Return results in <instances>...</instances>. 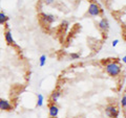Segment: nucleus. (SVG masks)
Returning <instances> with one entry per match:
<instances>
[{
	"instance_id": "17",
	"label": "nucleus",
	"mask_w": 126,
	"mask_h": 118,
	"mask_svg": "<svg viewBox=\"0 0 126 118\" xmlns=\"http://www.w3.org/2000/svg\"><path fill=\"white\" fill-rule=\"evenodd\" d=\"M122 62H123L124 64H126V56H125V57H123V59H122Z\"/></svg>"
},
{
	"instance_id": "9",
	"label": "nucleus",
	"mask_w": 126,
	"mask_h": 118,
	"mask_svg": "<svg viewBox=\"0 0 126 118\" xmlns=\"http://www.w3.org/2000/svg\"><path fill=\"white\" fill-rule=\"evenodd\" d=\"M60 95H61V93L59 91H54L52 93V95H50V100H52L53 103L55 104L56 101H58L59 98H60Z\"/></svg>"
},
{
	"instance_id": "4",
	"label": "nucleus",
	"mask_w": 126,
	"mask_h": 118,
	"mask_svg": "<svg viewBox=\"0 0 126 118\" xmlns=\"http://www.w3.org/2000/svg\"><path fill=\"white\" fill-rule=\"evenodd\" d=\"M13 106L6 99H0V110L2 111H12Z\"/></svg>"
},
{
	"instance_id": "1",
	"label": "nucleus",
	"mask_w": 126,
	"mask_h": 118,
	"mask_svg": "<svg viewBox=\"0 0 126 118\" xmlns=\"http://www.w3.org/2000/svg\"><path fill=\"white\" fill-rule=\"evenodd\" d=\"M105 71L110 76H118L121 73V66L117 62H109L105 65Z\"/></svg>"
},
{
	"instance_id": "16",
	"label": "nucleus",
	"mask_w": 126,
	"mask_h": 118,
	"mask_svg": "<svg viewBox=\"0 0 126 118\" xmlns=\"http://www.w3.org/2000/svg\"><path fill=\"white\" fill-rule=\"evenodd\" d=\"M54 0H45V3L46 4H50V3H53Z\"/></svg>"
},
{
	"instance_id": "11",
	"label": "nucleus",
	"mask_w": 126,
	"mask_h": 118,
	"mask_svg": "<svg viewBox=\"0 0 126 118\" xmlns=\"http://www.w3.org/2000/svg\"><path fill=\"white\" fill-rule=\"evenodd\" d=\"M43 101H44V97H43V95L42 94H38V99H37V106L38 107H42Z\"/></svg>"
},
{
	"instance_id": "10",
	"label": "nucleus",
	"mask_w": 126,
	"mask_h": 118,
	"mask_svg": "<svg viewBox=\"0 0 126 118\" xmlns=\"http://www.w3.org/2000/svg\"><path fill=\"white\" fill-rule=\"evenodd\" d=\"M7 21H9V17L0 12V24H4V23H6Z\"/></svg>"
},
{
	"instance_id": "14",
	"label": "nucleus",
	"mask_w": 126,
	"mask_h": 118,
	"mask_svg": "<svg viewBox=\"0 0 126 118\" xmlns=\"http://www.w3.org/2000/svg\"><path fill=\"white\" fill-rule=\"evenodd\" d=\"M70 58H72L73 60H77V59L80 58V56H79L78 53H72V54H70Z\"/></svg>"
},
{
	"instance_id": "12",
	"label": "nucleus",
	"mask_w": 126,
	"mask_h": 118,
	"mask_svg": "<svg viewBox=\"0 0 126 118\" xmlns=\"http://www.w3.org/2000/svg\"><path fill=\"white\" fill-rule=\"evenodd\" d=\"M45 62H46V56H45V54H42V56L40 57V66L41 67L44 66Z\"/></svg>"
},
{
	"instance_id": "6",
	"label": "nucleus",
	"mask_w": 126,
	"mask_h": 118,
	"mask_svg": "<svg viewBox=\"0 0 126 118\" xmlns=\"http://www.w3.org/2000/svg\"><path fill=\"white\" fill-rule=\"evenodd\" d=\"M4 38H5V41H6V43L9 45H15V41H14L13 36H12L10 30H6L4 33Z\"/></svg>"
},
{
	"instance_id": "3",
	"label": "nucleus",
	"mask_w": 126,
	"mask_h": 118,
	"mask_svg": "<svg viewBox=\"0 0 126 118\" xmlns=\"http://www.w3.org/2000/svg\"><path fill=\"white\" fill-rule=\"evenodd\" d=\"M101 13V9L99 7V5L97 3H90L88 6V14L93 17H96V16H99Z\"/></svg>"
},
{
	"instance_id": "7",
	"label": "nucleus",
	"mask_w": 126,
	"mask_h": 118,
	"mask_svg": "<svg viewBox=\"0 0 126 118\" xmlns=\"http://www.w3.org/2000/svg\"><path fill=\"white\" fill-rule=\"evenodd\" d=\"M41 19L45 23H52L55 21V17L52 15H47V14H42L41 15Z\"/></svg>"
},
{
	"instance_id": "2",
	"label": "nucleus",
	"mask_w": 126,
	"mask_h": 118,
	"mask_svg": "<svg viewBox=\"0 0 126 118\" xmlns=\"http://www.w3.org/2000/svg\"><path fill=\"white\" fill-rule=\"evenodd\" d=\"M105 113H106V115L110 118H117L118 115H119V110H118L116 106L110 105L105 108Z\"/></svg>"
},
{
	"instance_id": "15",
	"label": "nucleus",
	"mask_w": 126,
	"mask_h": 118,
	"mask_svg": "<svg viewBox=\"0 0 126 118\" xmlns=\"http://www.w3.org/2000/svg\"><path fill=\"white\" fill-rule=\"evenodd\" d=\"M118 43H119V40H115V41H112V43H111L112 47H116V46L118 45Z\"/></svg>"
},
{
	"instance_id": "5",
	"label": "nucleus",
	"mask_w": 126,
	"mask_h": 118,
	"mask_svg": "<svg viewBox=\"0 0 126 118\" xmlns=\"http://www.w3.org/2000/svg\"><path fill=\"white\" fill-rule=\"evenodd\" d=\"M48 113H49V116L52 118H57L58 114H59V108L55 104H52L48 108Z\"/></svg>"
},
{
	"instance_id": "8",
	"label": "nucleus",
	"mask_w": 126,
	"mask_h": 118,
	"mask_svg": "<svg viewBox=\"0 0 126 118\" xmlns=\"http://www.w3.org/2000/svg\"><path fill=\"white\" fill-rule=\"evenodd\" d=\"M108 27H109V24H108V21L106 20V19H102V20L99 22V28L101 30H107L108 29Z\"/></svg>"
},
{
	"instance_id": "13",
	"label": "nucleus",
	"mask_w": 126,
	"mask_h": 118,
	"mask_svg": "<svg viewBox=\"0 0 126 118\" xmlns=\"http://www.w3.org/2000/svg\"><path fill=\"white\" fill-rule=\"evenodd\" d=\"M121 106L123 108H126V95H124L121 99Z\"/></svg>"
}]
</instances>
